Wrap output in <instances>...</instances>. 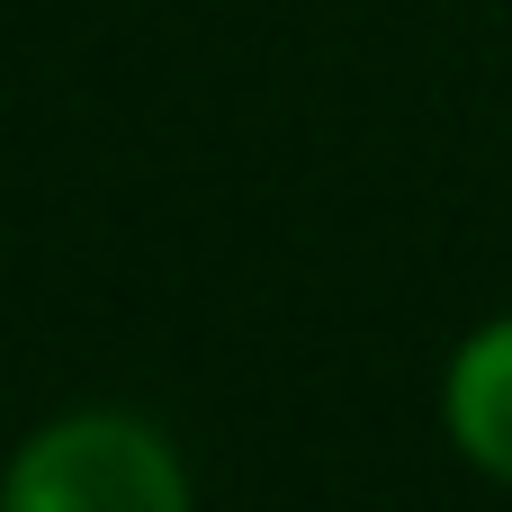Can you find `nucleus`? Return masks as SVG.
<instances>
[{
  "mask_svg": "<svg viewBox=\"0 0 512 512\" xmlns=\"http://www.w3.org/2000/svg\"><path fill=\"white\" fill-rule=\"evenodd\" d=\"M0 512H198L189 459L153 414L126 405H81L36 423L9 468H0Z\"/></svg>",
  "mask_w": 512,
  "mask_h": 512,
  "instance_id": "nucleus-1",
  "label": "nucleus"
},
{
  "mask_svg": "<svg viewBox=\"0 0 512 512\" xmlns=\"http://www.w3.org/2000/svg\"><path fill=\"white\" fill-rule=\"evenodd\" d=\"M441 423H450V450L512 486V315L477 324L459 351H450V378H441Z\"/></svg>",
  "mask_w": 512,
  "mask_h": 512,
  "instance_id": "nucleus-2",
  "label": "nucleus"
}]
</instances>
